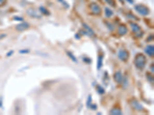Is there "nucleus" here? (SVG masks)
Listing matches in <instances>:
<instances>
[{
  "label": "nucleus",
  "mask_w": 154,
  "mask_h": 115,
  "mask_svg": "<svg viewBox=\"0 0 154 115\" xmlns=\"http://www.w3.org/2000/svg\"><path fill=\"white\" fill-rule=\"evenodd\" d=\"M146 62H147V59H146V55L143 53H139L135 56L133 63L136 68L142 71L146 67Z\"/></svg>",
  "instance_id": "1"
},
{
  "label": "nucleus",
  "mask_w": 154,
  "mask_h": 115,
  "mask_svg": "<svg viewBox=\"0 0 154 115\" xmlns=\"http://www.w3.org/2000/svg\"><path fill=\"white\" fill-rule=\"evenodd\" d=\"M130 27H131V28H132V32L134 33L136 38L140 39V38H142V37L143 36L144 32L142 31L141 27H140L138 24L133 22H130Z\"/></svg>",
  "instance_id": "2"
},
{
  "label": "nucleus",
  "mask_w": 154,
  "mask_h": 115,
  "mask_svg": "<svg viewBox=\"0 0 154 115\" xmlns=\"http://www.w3.org/2000/svg\"><path fill=\"white\" fill-rule=\"evenodd\" d=\"M134 9L142 16H147L150 13V9L147 6H146L144 5H142V4L136 5L135 7H134Z\"/></svg>",
  "instance_id": "3"
},
{
  "label": "nucleus",
  "mask_w": 154,
  "mask_h": 115,
  "mask_svg": "<svg viewBox=\"0 0 154 115\" xmlns=\"http://www.w3.org/2000/svg\"><path fill=\"white\" fill-rule=\"evenodd\" d=\"M89 9L92 14H93L94 16H100L102 13V9L96 2H92L89 5Z\"/></svg>",
  "instance_id": "4"
},
{
  "label": "nucleus",
  "mask_w": 154,
  "mask_h": 115,
  "mask_svg": "<svg viewBox=\"0 0 154 115\" xmlns=\"http://www.w3.org/2000/svg\"><path fill=\"white\" fill-rule=\"evenodd\" d=\"M118 58L123 62H126L130 58V53L126 49L121 48L118 51Z\"/></svg>",
  "instance_id": "5"
},
{
  "label": "nucleus",
  "mask_w": 154,
  "mask_h": 115,
  "mask_svg": "<svg viewBox=\"0 0 154 115\" xmlns=\"http://www.w3.org/2000/svg\"><path fill=\"white\" fill-rule=\"evenodd\" d=\"M130 104H131L132 108L134 110H136V111H137L139 112H141V111H144L143 106L136 98H132V100H131V101H130Z\"/></svg>",
  "instance_id": "6"
},
{
  "label": "nucleus",
  "mask_w": 154,
  "mask_h": 115,
  "mask_svg": "<svg viewBox=\"0 0 154 115\" xmlns=\"http://www.w3.org/2000/svg\"><path fill=\"white\" fill-rule=\"evenodd\" d=\"M29 26H30L29 24L27 22H22L21 23L16 25V30L17 32H24V31L27 30L29 28Z\"/></svg>",
  "instance_id": "7"
},
{
  "label": "nucleus",
  "mask_w": 154,
  "mask_h": 115,
  "mask_svg": "<svg viewBox=\"0 0 154 115\" xmlns=\"http://www.w3.org/2000/svg\"><path fill=\"white\" fill-rule=\"evenodd\" d=\"M123 75L122 74V72L120 71H116V73L114 74L113 75V78H114V81L116 83H117L118 85H120L122 84L123 82Z\"/></svg>",
  "instance_id": "8"
},
{
  "label": "nucleus",
  "mask_w": 154,
  "mask_h": 115,
  "mask_svg": "<svg viewBox=\"0 0 154 115\" xmlns=\"http://www.w3.org/2000/svg\"><path fill=\"white\" fill-rule=\"evenodd\" d=\"M128 32V28L126 27V25L124 24H120L118 27V29H117V33L120 36H123L125 35L126 33Z\"/></svg>",
  "instance_id": "9"
},
{
  "label": "nucleus",
  "mask_w": 154,
  "mask_h": 115,
  "mask_svg": "<svg viewBox=\"0 0 154 115\" xmlns=\"http://www.w3.org/2000/svg\"><path fill=\"white\" fill-rule=\"evenodd\" d=\"M26 13H27L30 17H32V18H35V19H40V18H41V15H39V14L36 12V10H35V9H32V8L28 9L27 11H26Z\"/></svg>",
  "instance_id": "10"
},
{
  "label": "nucleus",
  "mask_w": 154,
  "mask_h": 115,
  "mask_svg": "<svg viewBox=\"0 0 154 115\" xmlns=\"http://www.w3.org/2000/svg\"><path fill=\"white\" fill-rule=\"evenodd\" d=\"M144 51H145V53H146L147 55H149L150 57H152V58H153L154 55V46L151 45H147L145 48Z\"/></svg>",
  "instance_id": "11"
},
{
  "label": "nucleus",
  "mask_w": 154,
  "mask_h": 115,
  "mask_svg": "<svg viewBox=\"0 0 154 115\" xmlns=\"http://www.w3.org/2000/svg\"><path fill=\"white\" fill-rule=\"evenodd\" d=\"M82 25H83V29H84V30H86V31L88 32L89 34L90 37H92V36H94V35H95V32H94V31H93V30H92V29L86 23H83V24H82Z\"/></svg>",
  "instance_id": "12"
},
{
  "label": "nucleus",
  "mask_w": 154,
  "mask_h": 115,
  "mask_svg": "<svg viewBox=\"0 0 154 115\" xmlns=\"http://www.w3.org/2000/svg\"><path fill=\"white\" fill-rule=\"evenodd\" d=\"M110 114L111 115H122L123 112L120 108H113L110 110Z\"/></svg>",
  "instance_id": "13"
},
{
  "label": "nucleus",
  "mask_w": 154,
  "mask_h": 115,
  "mask_svg": "<svg viewBox=\"0 0 154 115\" xmlns=\"http://www.w3.org/2000/svg\"><path fill=\"white\" fill-rule=\"evenodd\" d=\"M103 57L102 55H99L97 59V70H100L103 67Z\"/></svg>",
  "instance_id": "14"
},
{
  "label": "nucleus",
  "mask_w": 154,
  "mask_h": 115,
  "mask_svg": "<svg viewBox=\"0 0 154 115\" xmlns=\"http://www.w3.org/2000/svg\"><path fill=\"white\" fill-rule=\"evenodd\" d=\"M39 12L43 14V15H44V16H50V12L45 8L44 6H40L39 8Z\"/></svg>",
  "instance_id": "15"
},
{
  "label": "nucleus",
  "mask_w": 154,
  "mask_h": 115,
  "mask_svg": "<svg viewBox=\"0 0 154 115\" xmlns=\"http://www.w3.org/2000/svg\"><path fill=\"white\" fill-rule=\"evenodd\" d=\"M105 15H106V17L111 18L113 16V11L110 8L106 7V8H105Z\"/></svg>",
  "instance_id": "16"
},
{
  "label": "nucleus",
  "mask_w": 154,
  "mask_h": 115,
  "mask_svg": "<svg viewBox=\"0 0 154 115\" xmlns=\"http://www.w3.org/2000/svg\"><path fill=\"white\" fill-rule=\"evenodd\" d=\"M66 54H67V55H68V57L73 62H75V63H78V60L76 59V56L72 53V52H70V51H66Z\"/></svg>",
  "instance_id": "17"
},
{
  "label": "nucleus",
  "mask_w": 154,
  "mask_h": 115,
  "mask_svg": "<svg viewBox=\"0 0 154 115\" xmlns=\"http://www.w3.org/2000/svg\"><path fill=\"white\" fill-rule=\"evenodd\" d=\"M146 79H147V81H148L150 83L153 84L154 79H153V74H151V73L147 72V73L146 74Z\"/></svg>",
  "instance_id": "18"
},
{
  "label": "nucleus",
  "mask_w": 154,
  "mask_h": 115,
  "mask_svg": "<svg viewBox=\"0 0 154 115\" xmlns=\"http://www.w3.org/2000/svg\"><path fill=\"white\" fill-rule=\"evenodd\" d=\"M96 91L99 94H105V89L99 85H96Z\"/></svg>",
  "instance_id": "19"
},
{
  "label": "nucleus",
  "mask_w": 154,
  "mask_h": 115,
  "mask_svg": "<svg viewBox=\"0 0 154 115\" xmlns=\"http://www.w3.org/2000/svg\"><path fill=\"white\" fill-rule=\"evenodd\" d=\"M109 5L112 7H116V2L115 0H104Z\"/></svg>",
  "instance_id": "20"
},
{
  "label": "nucleus",
  "mask_w": 154,
  "mask_h": 115,
  "mask_svg": "<svg viewBox=\"0 0 154 115\" xmlns=\"http://www.w3.org/2000/svg\"><path fill=\"white\" fill-rule=\"evenodd\" d=\"M126 16H127V17H128V18L132 19H133V20H137V21L139 20V19H138V18H136L133 14H132V13H127V15H126Z\"/></svg>",
  "instance_id": "21"
},
{
  "label": "nucleus",
  "mask_w": 154,
  "mask_h": 115,
  "mask_svg": "<svg viewBox=\"0 0 154 115\" xmlns=\"http://www.w3.org/2000/svg\"><path fill=\"white\" fill-rule=\"evenodd\" d=\"M83 61L86 63V64H90L92 62V60L90 58H88V57H84L83 58Z\"/></svg>",
  "instance_id": "22"
},
{
  "label": "nucleus",
  "mask_w": 154,
  "mask_h": 115,
  "mask_svg": "<svg viewBox=\"0 0 154 115\" xmlns=\"http://www.w3.org/2000/svg\"><path fill=\"white\" fill-rule=\"evenodd\" d=\"M92 95L89 94L88 97V99H87V102H86V106L87 107H89V105L92 104Z\"/></svg>",
  "instance_id": "23"
},
{
  "label": "nucleus",
  "mask_w": 154,
  "mask_h": 115,
  "mask_svg": "<svg viewBox=\"0 0 154 115\" xmlns=\"http://www.w3.org/2000/svg\"><path fill=\"white\" fill-rule=\"evenodd\" d=\"M106 25H107V28H109V30L110 31H112L113 29H114V26L111 24V23H110L109 22H106Z\"/></svg>",
  "instance_id": "24"
},
{
  "label": "nucleus",
  "mask_w": 154,
  "mask_h": 115,
  "mask_svg": "<svg viewBox=\"0 0 154 115\" xmlns=\"http://www.w3.org/2000/svg\"><path fill=\"white\" fill-rule=\"evenodd\" d=\"M147 42H152V41H153V34H150V35H149V36L147 37V39H146V40Z\"/></svg>",
  "instance_id": "25"
},
{
  "label": "nucleus",
  "mask_w": 154,
  "mask_h": 115,
  "mask_svg": "<svg viewBox=\"0 0 154 115\" xmlns=\"http://www.w3.org/2000/svg\"><path fill=\"white\" fill-rule=\"evenodd\" d=\"M30 52V51L29 49H22L19 51V53L22 54V55H25V54H29Z\"/></svg>",
  "instance_id": "26"
},
{
  "label": "nucleus",
  "mask_w": 154,
  "mask_h": 115,
  "mask_svg": "<svg viewBox=\"0 0 154 115\" xmlns=\"http://www.w3.org/2000/svg\"><path fill=\"white\" fill-rule=\"evenodd\" d=\"M89 108L90 109L93 110V111H96V110L97 109V105H96V104H91L89 105Z\"/></svg>",
  "instance_id": "27"
},
{
  "label": "nucleus",
  "mask_w": 154,
  "mask_h": 115,
  "mask_svg": "<svg viewBox=\"0 0 154 115\" xmlns=\"http://www.w3.org/2000/svg\"><path fill=\"white\" fill-rule=\"evenodd\" d=\"M13 19L16 20V21H18V22H22V20H23V18L22 17H19V16H16V17L13 18Z\"/></svg>",
  "instance_id": "28"
},
{
  "label": "nucleus",
  "mask_w": 154,
  "mask_h": 115,
  "mask_svg": "<svg viewBox=\"0 0 154 115\" xmlns=\"http://www.w3.org/2000/svg\"><path fill=\"white\" fill-rule=\"evenodd\" d=\"M6 2H7V0H0V7L5 5L6 4Z\"/></svg>",
  "instance_id": "29"
},
{
  "label": "nucleus",
  "mask_w": 154,
  "mask_h": 115,
  "mask_svg": "<svg viewBox=\"0 0 154 115\" xmlns=\"http://www.w3.org/2000/svg\"><path fill=\"white\" fill-rule=\"evenodd\" d=\"M13 52H14V51H9L8 53H7V55H6V56L7 57H9V56H11L12 55H13Z\"/></svg>",
  "instance_id": "30"
},
{
  "label": "nucleus",
  "mask_w": 154,
  "mask_h": 115,
  "mask_svg": "<svg viewBox=\"0 0 154 115\" xmlns=\"http://www.w3.org/2000/svg\"><path fill=\"white\" fill-rule=\"evenodd\" d=\"M75 38H76V39H81V37H80V35H79V33L75 35Z\"/></svg>",
  "instance_id": "31"
},
{
  "label": "nucleus",
  "mask_w": 154,
  "mask_h": 115,
  "mask_svg": "<svg viewBox=\"0 0 154 115\" xmlns=\"http://www.w3.org/2000/svg\"><path fill=\"white\" fill-rule=\"evenodd\" d=\"M150 70H151V72L153 73L154 72V69H153V64H152V65L150 66Z\"/></svg>",
  "instance_id": "32"
},
{
  "label": "nucleus",
  "mask_w": 154,
  "mask_h": 115,
  "mask_svg": "<svg viewBox=\"0 0 154 115\" xmlns=\"http://www.w3.org/2000/svg\"><path fill=\"white\" fill-rule=\"evenodd\" d=\"M127 2H129L130 4H133V2H134V0H126Z\"/></svg>",
  "instance_id": "33"
},
{
  "label": "nucleus",
  "mask_w": 154,
  "mask_h": 115,
  "mask_svg": "<svg viewBox=\"0 0 154 115\" xmlns=\"http://www.w3.org/2000/svg\"><path fill=\"white\" fill-rule=\"evenodd\" d=\"M6 36V35L5 34H2L1 35H0V39H2V38H5Z\"/></svg>",
  "instance_id": "34"
}]
</instances>
